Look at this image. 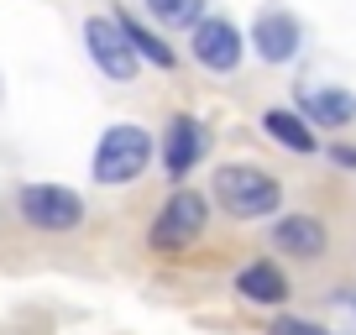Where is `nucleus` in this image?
<instances>
[{"label": "nucleus", "instance_id": "39448f33", "mask_svg": "<svg viewBox=\"0 0 356 335\" xmlns=\"http://www.w3.org/2000/svg\"><path fill=\"white\" fill-rule=\"evenodd\" d=\"M215 152V131L200 111H173L163 115V131H157V173L168 183H189Z\"/></svg>", "mask_w": 356, "mask_h": 335}, {"label": "nucleus", "instance_id": "ddd939ff", "mask_svg": "<svg viewBox=\"0 0 356 335\" xmlns=\"http://www.w3.org/2000/svg\"><path fill=\"white\" fill-rule=\"evenodd\" d=\"M115 22H121V32L131 37L136 58H142V68H157V74H178V63H184V53H178V42L163 32V26H152L142 11H126V6H115Z\"/></svg>", "mask_w": 356, "mask_h": 335}, {"label": "nucleus", "instance_id": "a211bd4d", "mask_svg": "<svg viewBox=\"0 0 356 335\" xmlns=\"http://www.w3.org/2000/svg\"><path fill=\"white\" fill-rule=\"evenodd\" d=\"M351 257H356V246H351Z\"/></svg>", "mask_w": 356, "mask_h": 335}, {"label": "nucleus", "instance_id": "9b49d317", "mask_svg": "<svg viewBox=\"0 0 356 335\" xmlns=\"http://www.w3.org/2000/svg\"><path fill=\"white\" fill-rule=\"evenodd\" d=\"M231 293L246 304V309H267V314H283L293 299V272L283 268V257H252L231 272Z\"/></svg>", "mask_w": 356, "mask_h": 335}, {"label": "nucleus", "instance_id": "f3484780", "mask_svg": "<svg viewBox=\"0 0 356 335\" xmlns=\"http://www.w3.org/2000/svg\"><path fill=\"white\" fill-rule=\"evenodd\" d=\"M346 309H351V320H356V288H351V299H346Z\"/></svg>", "mask_w": 356, "mask_h": 335}, {"label": "nucleus", "instance_id": "0eeeda50", "mask_svg": "<svg viewBox=\"0 0 356 335\" xmlns=\"http://www.w3.org/2000/svg\"><path fill=\"white\" fill-rule=\"evenodd\" d=\"M184 47H189V63L200 68V74H215V79L241 74V63L252 58L246 26L236 22V16H225V11H210L189 37H184Z\"/></svg>", "mask_w": 356, "mask_h": 335}, {"label": "nucleus", "instance_id": "423d86ee", "mask_svg": "<svg viewBox=\"0 0 356 335\" xmlns=\"http://www.w3.org/2000/svg\"><path fill=\"white\" fill-rule=\"evenodd\" d=\"M246 42H252V58L262 68H293L309 47V26L289 0H262L246 22Z\"/></svg>", "mask_w": 356, "mask_h": 335}, {"label": "nucleus", "instance_id": "dca6fc26", "mask_svg": "<svg viewBox=\"0 0 356 335\" xmlns=\"http://www.w3.org/2000/svg\"><path fill=\"white\" fill-rule=\"evenodd\" d=\"M320 157L335 168V173H351V179H356V142H351V136H330Z\"/></svg>", "mask_w": 356, "mask_h": 335}, {"label": "nucleus", "instance_id": "7ed1b4c3", "mask_svg": "<svg viewBox=\"0 0 356 335\" xmlns=\"http://www.w3.org/2000/svg\"><path fill=\"white\" fill-rule=\"evenodd\" d=\"M215 225V199L210 189H194V183H178L163 194V204L147 220V252L152 257H184L210 236Z\"/></svg>", "mask_w": 356, "mask_h": 335}, {"label": "nucleus", "instance_id": "f03ea898", "mask_svg": "<svg viewBox=\"0 0 356 335\" xmlns=\"http://www.w3.org/2000/svg\"><path fill=\"white\" fill-rule=\"evenodd\" d=\"M147 173H157V131H147L142 121H111L95 136L89 152L95 189H136Z\"/></svg>", "mask_w": 356, "mask_h": 335}, {"label": "nucleus", "instance_id": "f257e3e1", "mask_svg": "<svg viewBox=\"0 0 356 335\" xmlns=\"http://www.w3.org/2000/svg\"><path fill=\"white\" fill-rule=\"evenodd\" d=\"M210 199L215 215H225L231 225H267L289 210V183L257 157H225L210 168Z\"/></svg>", "mask_w": 356, "mask_h": 335}, {"label": "nucleus", "instance_id": "9d476101", "mask_svg": "<svg viewBox=\"0 0 356 335\" xmlns=\"http://www.w3.org/2000/svg\"><path fill=\"white\" fill-rule=\"evenodd\" d=\"M293 105L320 136H346L356 126V90L341 79H299L293 84Z\"/></svg>", "mask_w": 356, "mask_h": 335}, {"label": "nucleus", "instance_id": "20e7f679", "mask_svg": "<svg viewBox=\"0 0 356 335\" xmlns=\"http://www.w3.org/2000/svg\"><path fill=\"white\" fill-rule=\"evenodd\" d=\"M16 220L37 236H74L89 225V199L68 183H53V179H37V183H22L11 199Z\"/></svg>", "mask_w": 356, "mask_h": 335}, {"label": "nucleus", "instance_id": "1a4fd4ad", "mask_svg": "<svg viewBox=\"0 0 356 335\" xmlns=\"http://www.w3.org/2000/svg\"><path fill=\"white\" fill-rule=\"evenodd\" d=\"M262 231H267V252L283 257L289 268H314V262L330 257V246H335L330 225L314 210H283L278 220H267Z\"/></svg>", "mask_w": 356, "mask_h": 335}, {"label": "nucleus", "instance_id": "6e6552de", "mask_svg": "<svg viewBox=\"0 0 356 335\" xmlns=\"http://www.w3.org/2000/svg\"><path fill=\"white\" fill-rule=\"evenodd\" d=\"M79 42H84V58L95 63V74L111 79V84H136L142 79V58H136L131 37L121 32L111 11H89L79 22Z\"/></svg>", "mask_w": 356, "mask_h": 335}, {"label": "nucleus", "instance_id": "f8f14e48", "mask_svg": "<svg viewBox=\"0 0 356 335\" xmlns=\"http://www.w3.org/2000/svg\"><path fill=\"white\" fill-rule=\"evenodd\" d=\"M257 126H262L267 142L278 147V152H289V157H320V152H325L320 131L304 121L299 105H267V111L257 115Z\"/></svg>", "mask_w": 356, "mask_h": 335}, {"label": "nucleus", "instance_id": "2eb2a0df", "mask_svg": "<svg viewBox=\"0 0 356 335\" xmlns=\"http://www.w3.org/2000/svg\"><path fill=\"white\" fill-rule=\"evenodd\" d=\"M262 335H341V330H335V325H325V320H309V314L283 309V314H273V320H267Z\"/></svg>", "mask_w": 356, "mask_h": 335}, {"label": "nucleus", "instance_id": "4468645a", "mask_svg": "<svg viewBox=\"0 0 356 335\" xmlns=\"http://www.w3.org/2000/svg\"><path fill=\"white\" fill-rule=\"evenodd\" d=\"M142 16L152 26H163L168 37H189L210 16V0H142Z\"/></svg>", "mask_w": 356, "mask_h": 335}]
</instances>
